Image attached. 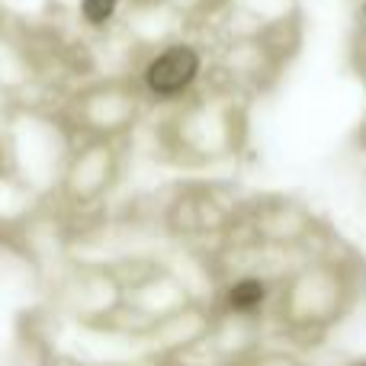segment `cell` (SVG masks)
Instances as JSON below:
<instances>
[{
	"label": "cell",
	"instance_id": "cell-1",
	"mask_svg": "<svg viewBox=\"0 0 366 366\" xmlns=\"http://www.w3.org/2000/svg\"><path fill=\"white\" fill-rule=\"evenodd\" d=\"M196 74H199V55L193 49H187V45H174V49L161 51L158 58H152L145 81L152 94L177 97L196 81Z\"/></svg>",
	"mask_w": 366,
	"mask_h": 366
},
{
	"label": "cell",
	"instance_id": "cell-2",
	"mask_svg": "<svg viewBox=\"0 0 366 366\" xmlns=\"http://www.w3.org/2000/svg\"><path fill=\"white\" fill-rule=\"evenodd\" d=\"M232 305L234 309H241V312H247V309H257L260 302H264V286L257 283V280H241L238 286L232 290Z\"/></svg>",
	"mask_w": 366,
	"mask_h": 366
},
{
	"label": "cell",
	"instance_id": "cell-3",
	"mask_svg": "<svg viewBox=\"0 0 366 366\" xmlns=\"http://www.w3.org/2000/svg\"><path fill=\"white\" fill-rule=\"evenodd\" d=\"M81 13H84V19H90V23H107V19L116 13V0H84Z\"/></svg>",
	"mask_w": 366,
	"mask_h": 366
},
{
	"label": "cell",
	"instance_id": "cell-4",
	"mask_svg": "<svg viewBox=\"0 0 366 366\" xmlns=\"http://www.w3.org/2000/svg\"><path fill=\"white\" fill-rule=\"evenodd\" d=\"M363 366H366V363H363Z\"/></svg>",
	"mask_w": 366,
	"mask_h": 366
}]
</instances>
